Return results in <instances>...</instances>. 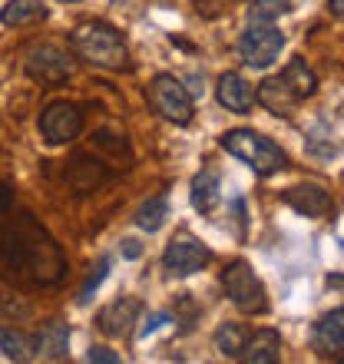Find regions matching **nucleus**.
I'll list each match as a JSON object with an SVG mask.
<instances>
[{"label":"nucleus","mask_w":344,"mask_h":364,"mask_svg":"<svg viewBox=\"0 0 344 364\" xmlns=\"http://www.w3.org/2000/svg\"><path fill=\"white\" fill-rule=\"evenodd\" d=\"M70 47L77 50L86 63H93V67H103V70H126L129 67V47H126V40L119 37L116 27L100 23V20L73 27Z\"/></svg>","instance_id":"nucleus-1"},{"label":"nucleus","mask_w":344,"mask_h":364,"mask_svg":"<svg viewBox=\"0 0 344 364\" xmlns=\"http://www.w3.org/2000/svg\"><path fill=\"white\" fill-rule=\"evenodd\" d=\"M219 143L225 153L242 159V163L258 176H275V173H281V169H288L285 149L278 143H272L268 136L255 133V129H229V133H222Z\"/></svg>","instance_id":"nucleus-2"},{"label":"nucleus","mask_w":344,"mask_h":364,"mask_svg":"<svg viewBox=\"0 0 344 364\" xmlns=\"http://www.w3.org/2000/svg\"><path fill=\"white\" fill-rule=\"evenodd\" d=\"M222 288H225V295L229 301L239 311L245 315H265L268 311V291H265V282L258 278V272L252 269L249 262H229L225 272H222Z\"/></svg>","instance_id":"nucleus-3"},{"label":"nucleus","mask_w":344,"mask_h":364,"mask_svg":"<svg viewBox=\"0 0 344 364\" xmlns=\"http://www.w3.org/2000/svg\"><path fill=\"white\" fill-rule=\"evenodd\" d=\"M149 106H153L156 113L172 126H189L192 116H195L192 93L182 87L172 73H159V77H153V83H149Z\"/></svg>","instance_id":"nucleus-4"},{"label":"nucleus","mask_w":344,"mask_h":364,"mask_svg":"<svg viewBox=\"0 0 344 364\" xmlns=\"http://www.w3.org/2000/svg\"><path fill=\"white\" fill-rule=\"evenodd\" d=\"M281 50H285V33L278 30V23H249L239 37V57L252 70L272 67Z\"/></svg>","instance_id":"nucleus-5"},{"label":"nucleus","mask_w":344,"mask_h":364,"mask_svg":"<svg viewBox=\"0 0 344 364\" xmlns=\"http://www.w3.org/2000/svg\"><path fill=\"white\" fill-rule=\"evenodd\" d=\"M209 262H212V249L202 239L189 235V232H179L163 252V265L172 278L195 275V272H202Z\"/></svg>","instance_id":"nucleus-6"},{"label":"nucleus","mask_w":344,"mask_h":364,"mask_svg":"<svg viewBox=\"0 0 344 364\" xmlns=\"http://www.w3.org/2000/svg\"><path fill=\"white\" fill-rule=\"evenodd\" d=\"M37 126H40V136L50 146H63V143H73L83 133V113H80V106L67 103V100H57V103H50L40 113Z\"/></svg>","instance_id":"nucleus-7"},{"label":"nucleus","mask_w":344,"mask_h":364,"mask_svg":"<svg viewBox=\"0 0 344 364\" xmlns=\"http://www.w3.org/2000/svg\"><path fill=\"white\" fill-rule=\"evenodd\" d=\"M23 67L37 83H47V87H57L70 77V57L53 43H33L23 53Z\"/></svg>","instance_id":"nucleus-8"},{"label":"nucleus","mask_w":344,"mask_h":364,"mask_svg":"<svg viewBox=\"0 0 344 364\" xmlns=\"http://www.w3.org/2000/svg\"><path fill=\"white\" fill-rule=\"evenodd\" d=\"M285 205L298 212V215H308V219H325L335 212V199L325 186H315V182H305V186H291V189L281 192Z\"/></svg>","instance_id":"nucleus-9"},{"label":"nucleus","mask_w":344,"mask_h":364,"mask_svg":"<svg viewBox=\"0 0 344 364\" xmlns=\"http://www.w3.org/2000/svg\"><path fill=\"white\" fill-rule=\"evenodd\" d=\"M311 348L321 358H338L344 351V305L331 308L328 315H321L311 328Z\"/></svg>","instance_id":"nucleus-10"},{"label":"nucleus","mask_w":344,"mask_h":364,"mask_svg":"<svg viewBox=\"0 0 344 364\" xmlns=\"http://www.w3.org/2000/svg\"><path fill=\"white\" fill-rule=\"evenodd\" d=\"M215 96H219V106H225L229 113H252V106L258 100V90H252V83L242 73H222L219 83H215Z\"/></svg>","instance_id":"nucleus-11"},{"label":"nucleus","mask_w":344,"mask_h":364,"mask_svg":"<svg viewBox=\"0 0 344 364\" xmlns=\"http://www.w3.org/2000/svg\"><path fill=\"white\" fill-rule=\"evenodd\" d=\"M139 311H143V305H139L136 298H119V301L106 305L103 311L96 315V325H100V331L109 338H126L133 331Z\"/></svg>","instance_id":"nucleus-12"},{"label":"nucleus","mask_w":344,"mask_h":364,"mask_svg":"<svg viewBox=\"0 0 344 364\" xmlns=\"http://www.w3.org/2000/svg\"><path fill=\"white\" fill-rule=\"evenodd\" d=\"M258 103L275 116H291L298 109V103H301V96L288 87V80L278 73V77H268L265 83L258 87Z\"/></svg>","instance_id":"nucleus-13"},{"label":"nucleus","mask_w":344,"mask_h":364,"mask_svg":"<svg viewBox=\"0 0 344 364\" xmlns=\"http://www.w3.org/2000/svg\"><path fill=\"white\" fill-rule=\"evenodd\" d=\"M222 205V176L219 169H199L192 179V209L199 215H212Z\"/></svg>","instance_id":"nucleus-14"},{"label":"nucleus","mask_w":344,"mask_h":364,"mask_svg":"<svg viewBox=\"0 0 344 364\" xmlns=\"http://www.w3.org/2000/svg\"><path fill=\"white\" fill-rule=\"evenodd\" d=\"M278 358H281V335H278L275 328H258L255 335H249L242 361H249V364H275Z\"/></svg>","instance_id":"nucleus-15"},{"label":"nucleus","mask_w":344,"mask_h":364,"mask_svg":"<svg viewBox=\"0 0 344 364\" xmlns=\"http://www.w3.org/2000/svg\"><path fill=\"white\" fill-rule=\"evenodd\" d=\"M47 20V4L43 0H7L0 7V23L4 27H33Z\"/></svg>","instance_id":"nucleus-16"},{"label":"nucleus","mask_w":344,"mask_h":364,"mask_svg":"<svg viewBox=\"0 0 344 364\" xmlns=\"http://www.w3.org/2000/svg\"><path fill=\"white\" fill-rule=\"evenodd\" d=\"M37 355L47 361H63L70 355V328L67 321H47L37 335Z\"/></svg>","instance_id":"nucleus-17"},{"label":"nucleus","mask_w":344,"mask_h":364,"mask_svg":"<svg viewBox=\"0 0 344 364\" xmlns=\"http://www.w3.org/2000/svg\"><path fill=\"white\" fill-rule=\"evenodd\" d=\"M0 351H4L10 361H30V358L37 355V341L27 338L20 328L0 325Z\"/></svg>","instance_id":"nucleus-18"},{"label":"nucleus","mask_w":344,"mask_h":364,"mask_svg":"<svg viewBox=\"0 0 344 364\" xmlns=\"http://www.w3.org/2000/svg\"><path fill=\"white\" fill-rule=\"evenodd\" d=\"M245 341H249V331L235 321H225V325L215 328V348H219V355L225 358H242L245 355Z\"/></svg>","instance_id":"nucleus-19"},{"label":"nucleus","mask_w":344,"mask_h":364,"mask_svg":"<svg viewBox=\"0 0 344 364\" xmlns=\"http://www.w3.org/2000/svg\"><path fill=\"white\" fill-rule=\"evenodd\" d=\"M281 77L288 80V87L295 90V93L301 96V100H308V96H311V93L318 90V77H315V70L308 67V63H305L301 57L291 60V63H288V67L281 70Z\"/></svg>","instance_id":"nucleus-20"},{"label":"nucleus","mask_w":344,"mask_h":364,"mask_svg":"<svg viewBox=\"0 0 344 364\" xmlns=\"http://www.w3.org/2000/svg\"><path fill=\"white\" fill-rule=\"evenodd\" d=\"M166 219H169V202H166V196H156V199H149L143 209L136 212V225L143 232H159L166 225Z\"/></svg>","instance_id":"nucleus-21"},{"label":"nucleus","mask_w":344,"mask_h":364,"mask_svg":"<svg viewBox=\"0 0 344 364\" xmlns=\"http://www.w3.org/2000/svg\"><path fill=\"white\" fill-rule=\"evenodd\" d=\"M291 14L288 0H252L249 4V23H278V17Z\"/></svg>","instance_id":"nucleus-22"},{"label":"nucleus","mask_w":344,"mask_h":364,"mask_svg":"<svg viewBox=\"0 0 344 364\" xmlns=\"http://www.w3.org/2000/svg\"><path fill=\"white\" fill-rule=\"evenodd\" d=\"M172 321H176L172 315H166V311H156V315H149L143 325H139V335H136V338H149L153 331H159L163 325H172Z\"/></svg>","instance_id":"nucleus-23"},{"label":"nucleus","mask_w":344,"mask_h":364,"mask_svg":"<svg viewBox=\"0 0 344 364\" xmlns=\"http://www.w3.org/2000/svg\"><path fill=\"white\" fill-rule=\"evenodd\" d=\"M106 269H109V262H100V265H96V272L90 278H86V285H83V291H80V301H90V295H93L96 288H100V282H103L106 278Z\"/></svg>","instance_id":"nucleus-24"},{"label":"nucleus","mask_w":344,"mask_h":364,"mask_svg":"<svg viewBox=\"0 0 344 364\" xmlns=\"http://www.w3.org/2000/svg\"><path fill=\"white\" fill-rule=\"evenodd\" d=\"M86 361L90 364H119V355L109 351V348H90V351H86Z\"/></svg>","instance_id":"nucleus-25"},{"label":"nucleus","mask_w":344,"mask_h":364,"mask_svg":"<svg viewBox=\"0 0 344 364\" xmlns=\"http://www.w3.org/2000/svg\"><path fill=\"white\" fill-rule=\"evenodd\" d=\"M119 252H123V259H139V255H143V245H139L136 239H126Z\"/></svg>","instance_id":"nucleus-26"},{"label":"nucleus","mask_w":344,"mask_h":364,"mask_svg":"<svg viewBox=\"0 0 344 364\" xmlns=\"http://www.w3.org/2000/svg\"><path fill=\"white\" fill-rule=\"evenodd\" d=\"M10 205H14V186L0 182V212H7Z\"/></svg>","instance_id":"nucleus-27"},{"label":"nucleus","mask_w":344,"mask_h":364,"mask_svg":"<svg viewBox=\"0 0 344 364\" xmlns=\"http://www.w3.org/2000/svg\"><path fill=\"white\" fill-rule=\"evenodd\" d=\"M328 7H331V14L344 17V0H328Z\"/></svg>","instance_id":"nucleus-28"},{"label":"nucleus","mask_w":344,"mask_h":364,"mask_svg":"<svg viewBox=\"0 0 344 364\" xmlns=\"http://www.w3.org/2000/svg\"><path fill=\"white\" fill-rule=\"evenodd\" d=\"M63 4H67V0H63ZM70 4H73V0H70Z\"/></svg>","instance_id":"nucleus-29"},{"label":"nucleus","mask_w":344,"mask_h":364,"mask_svg":"<svg viewBox=\"0 0 344 364\" xmlns=\"http://www.w3.org/2000/svg\"><path fill=\"white\" fill-rule=\"evenodd\" d=\"M341 361H344V355H341Z\"/></svg>","instance_id":"nucleus-30"},{"label":"nucleus","mask_w":344,"mask_h":364,"mask_svg":"<svg viewBox=\"0 0 344 364\" xmlns=\"http://www.w3.org/2000/svg\"><path fill=\"white\" fill-rule=\"evenodd\" d=\"M116 4H119V0H116Z\"/></svg>","instance_id":"nucleus-31"}]
</instances>
